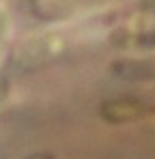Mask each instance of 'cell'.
<instances>
[{
    "mask_svg": "<svg viewBox=\"0 0 155 159\" xmlns=\"http://www.w3.org/2000/svg\"><path fill=\"white\" fill-rule=\"evenodd\" d=\"M26 159H54L52 153H32V155H28Z\"/></svg>",
    "mask_w": 155,
    "mask_h": 159,
    "instance_id": "3",
    "label": "cell"
},
{
    "mask_svg": "<svg viewBox=\"0 0 155 159\" xmlns=\"http://www.w3.org/2000/svg\"><path fill=\"white\" fill-rule=\"evenodd\" d=\"M114 73L125 80H149L155 78V65H138V62H119L114 65Z\"/></svg>",
    "mask_w": 155,
    "mask_h": 159,
    "instance_id": "2",
    "label": "cell"
},
{
    "mask_svg": "<svg viewBox=\"0 0 155 159\" xmlns=\"http://www.w3.org/2000/svg\"><path fill=\"white\" fill-rule=\"evenodd\" d=\"M142 116V106L134 99H112L101 106V118L108 123H129Z\"/></svg>",
    "mask_w": 155,
    "mask_h": 159,
    "instance_id": "1",
    "label": "cell"
}]
</instances>
